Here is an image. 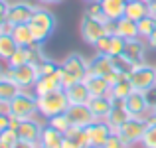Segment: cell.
<instances>
[{"label": "cell", "instance_id": "ee69618b", "mask_svg": "<svg viewBox=\"0 0 156 148\" xmlns=\"http://www.w3.org/2000/svg\"><path fill=\"white\" fill-rule=\"evenodd\" d=\"M146 42H148V48L156 49V28H154V32H152V34L148 36V40H146Z\"/></svg>", "mask_w": 156, "mask_h": 148}, {"label": "cell", "instance_id": "52a82bcc", "mask_svg": "<svg viewBox=\"0 0 156 148\" xmlns=\"http://www.w3.org/2000/svg\"><path fill=\"white\" fill-rule=\"evenodd\" d=\"M4 75L16 81L22 89H34L36 81L40 79V69L36 63H24L18 67H6Z\"/></svg>", "mask_w": 156, "mask_h": 148}, {"label": "cell", "instance_id": "2e32d148", "mask_svg": "<svg viewBox=\"0 0 156 148\" xmlns=\"http://www.w3.org/2000/svg\"><path fill=\"white\" fill-rule=\"evenodd\" d=\"M146 46L148 42L142 38H134V40H126V46H125V55L133 61L134 65L136 63H144V57H146Z\"/></svg>", "mask_w": 156, "mask_h": 148}, {"label": "cell", "instance_id": "5bb4252c", "mask_svg": "<svg viewBox=\"0 0 156 148\" xmlns=\"http://www.w3.org/2000/svg\"><path fill=\"white\" fill-rule=\"evenodd\" d=\"M57 89H63V85H61V69L57 73H51V75H40V79L36 81L32 91L40 97V95H48L51 91H57Z\"/></svg>", "mask_w": 156, "mask_h": 148}, {"label": "cell", "instance_id": "9c48e42d", "mask_svg": "<svg viewBox=\"0 0 156 148\" xmlns=\"http://www.w3.org/2000/svg\"><path fill=\"white\" fill-rule=\"evenodd\" d=\"M125 107H126L130 117H136V118H146L148 113L152 111V105H150L146 93L134 91V89L130 91V95L125 99Z\"/></svg>", "mask_w": 156, "mask_h": 148}, {"label": "cell", "instance_id": "d4e9b609", "mask_svg": "<svg viewBox=\"0 0 156 148\" xmlns=\"http://www.w3.org/2000/svg\"><path fill=\"white\" fill-rule=\"evenodd\" d=\"M85 85H87L91 97L109 95V89H111V85L107 83V79L105 77H99V75H87L85 77Z\"/></svg>", "mask_w": 156, "mask_h": 148}, {"label": "cell", "instance_id": "8fae6325", "mask_svg": "<svg viewBox=\"0 0 156 148\" xmlns=\"http://www.w3.org/2000/svg\"><path fill=\"white\" fill-rule=\"evenodd\" d=\"M44 126H46V122L38 121V118L34 117V118H28V121H20L16 130H18L20 140H28V142H36V144H40Z\"/></svg>", "mask_w": 156, "mask_h": 148}, {"label": "cell", "instance_id": "d6986e66", "mask_svg": "<svg viewBox=\"0 0 156 148\" xmlns=\"http://www.w3.org/2000/svg\"><path fill=\"white\" fill-rule=\"evenodd\" d=\"M65 93H67V99L71 105H87L91 101V93H89L85 81H77V83L69 85L65 89Z\"/></svg>", "mask_w": 156, "mask_h": 148}, {"label": "cell", "instance_id": "4316f807", "mask_svg": "<svg viewBox=\"0 0 156 148\" xmlns=\"http://www.w3.org/2000/svg\"><path fill=\"white\" fill-rule=\"evenodd\" d=\"M125 16L134 22L142 20L144 16H148V4L142 2V0H129L126 2V10H125Z\"/></svg>", "mask_w": 156, "mask_h": 148}, {"label": "cell", "instance_id": "681fc988", "mask_svg": "<svg viewBox=\"0 0 156 148\" xmlns=\"http://www.w3.org/2000/svg\"><path fill=\"white\" fill-rule=\"evenodd\" d=\"M142 2H146V4H150V2H152V0H142Z\"/></svg>", "mask_w": 156, "mask_h": 148}, {"label": "cell", "instance_id": "e0dca14e", "mask_svg": "<svg viewBox=\"0 0 156 148\" xmlns=\"http://www.w3.org/2000/svg\"><path fill=\"white\" fill-rule=\"evenodd\" d=\"M63 148H91L85 129L81 126H71L63 134Z\"/></svg>", "mask_w": 156, "mask_h": 148}, {"label": "cell", "instance_id": "f35d334b", "mask_svg": "<svg viewBox=\"0 0 156 148\" xmlns=\"http://www.w3.org/2000/svg\"><path fill=\"white\" fill-rule=\"evenodd\" d=\"M111 36H113V34H105L103 38H101L99 42H97L95 46H93L97 53H105V55H109V48H111Z\"/></svg>", "mask_w": 156, "mask_h": 148}, {"label": "cell", "instance_id": "1f68e13d", "mask_svg": "<svg viewBox=\"0 0 156 148\" xmlns=\"http://www.w3.org/2000/svg\"><path fill=\"white\" fill-rule=\"evenodd\" d=\"M24 63H30V51H28V48H18L14 55L6 61V67H18Z\"/></svg>", "mask_w": 156, "mask_h": 148}, {"label": "cell", "instance_id": "bcb514c9", "mask_svg": "<svg viewBox=\"0 0 156 148\" xmlns=\"http://www.w3.org/2000/svg\"><path fill=\"white\" fill-rule=\"evenodd\" d=\"M148 14H150V16H154V18H156V0H152V2L148 4Z\"/></svg>", "mask_w": 156, "mask_h": 148}, {"label": "cell", "instance_id": "c3c4849f", "mask_svg": "<svg viewBox=\"0 0 156 148\" xmlns=\"http://www.w3.org/2000/svg\"><path fill=\"white\" fill-rule=\"evenodd\" d=\"M4 4H8V0H0V6H4Z\"/></svg>", "mask_w": 156, "mask_h": 148}, {"label": "cell", "instance_id": "d590c367", "mask_svg": "<svg viewBox=\"0 0 156 148\" xmlns=\"http://www.w3.org/2000/svg\"><path fill=\"white\" fill-rule=\"evenodd\" d=\"M85 14L93 16V18H99V20H107L105 14H103V8H101V2H99V0H95V2H87Z\"/></svg>", "mask_w": 156, "mask_h": 148}, {"label": "cell", "instance_id": "7c38bea8", "mask_svg": "<svg viewBox=\"0 0 156 148\" xmlns=\"http://www.w3.org/2000/svg\"><path fill=\"white\" fill-rule=\"evenodd\" d=\"M85 132H87L89 144L97 146V148H103V144L109 140L111 134H113V130H111V126L105 121H95L89 126H85Z\"/></svg>", "mask_w": 156, "mask_h": 148}, {"label": "cell", "instance_id": "ac0fdd59", "mask_svg": "<svg viewBox=\"0 0 156 148\" xmlns=\"http://www.w3.org/2000/svg\"><path fill=\"white\" fill-rule=\"evenodd\" d=\"M115 69V61L111 55L105 53H95L93 59H89V75H99L105 77L107 73H111Z\"/></svg>", "mask_w": 156, "mask_h": 148}, {"label": "cell", "instance_id": "f907efd6", "mask_svg": "<svg viewBox=\"0 0 156 148\" xmlns=\"http://www.w3.org/2000/svg\"><path fill=\"white\" fill-rule=\"evenodd\" d=\"M85 2H95V0H85Z\"/></svg>", "mask_w": 156, "mask_h": 148}, {"label": "cell", "instance_id": "f1b7e54d", "mask_svg": "<svg viewBox=\"0 0 156 148\" xmlns=\"http://www.w3.org/2000/svg\"><path fill=\"white\" fill-rule=\"evenodd\" d=\"M16 49H18V44L12 38V34H0V61H8Z\"/></svg>", "mask_w": 156, "mask_h": 148}, {"label": "cell", "instance_id": "83f0119b", "mask_svg": "<svg viewBox=\"0 0 156 148\" xmlns=\"http://www.w3.org/2000/svg\"><path fill=\"white\" fill-rule=\"evenodd\" d=\"M130 91H133V85H130L129 77H125V79H121L119 83H115L113 87L109 89V97L113 99V101H125V99L130 95Z\"/></svg>", "mask_w": 156, "mask_h": 148}, {"label": "cell", "instance_id": "6da1fadb", "mask_svg": "<svg viewBox=\"0 0 156 148\" xmlns=\"http://www.w3.org/2000/svg\"><path fill=\"white\" fill-rule=\"evenodd\" d=\"M89 75V59L81 53L73 51L61 61V85L67 89L69 85L77 83V81H85Z\"/></svg>", "mask_w": 156, "mask_h": 148}, {"label": "cell", "instance_id": "60d3db41", "mask_svg": "<svg viewBox=\"0 0 156 148\" xmlns=\"http://www.w3.org/2000/svg\"><path fill=\"white\" fill-rule=\"evenodd\" d=\"M125 77H126V75H122V73H119V71H117V69H113L111 73H107V75H105V79H107V83L113 87L115 83H119V81L125 79Z\"/></svg>", "mask_w": 156, "mask_h": 148}, {"label": "cell", "instance_id": "f5cc1de1", "mask_svg": "<svg viewBox=\"0 0 156 148\" xmlns=\"http://www.w3.org/2000/svg\"><path fill=\"white\" fill-rule=\"evenodd\" d=\"M91 148H97V146H91Z\"/></svg>", "mask_w": 156, "mask_h": 148}, {"label": "cell", "instance_id": "30bf717a", "mask_svg": "<svg viewBox=\"0 0 156 148\" xmlns=\"http://www.w3.org/2000/svg\"><path fill=\"white\" fill-rule=\"evenodd\" d=\"M36 12V6L32 2L26 0H14V2H8V22L18 26V24H28L32 20Z\"/></svg>", "mask_w": 156, "mask_h": 148}, {"label": "cell", "instance_id": "7a4b0ae2", "mask_svg": "<svg viewBox=\"0 0 156 148\" xmlns=\"http://www.w3.org/2000/svg\"><path fill=\"white\" fill-rule=\"evenodd\" d=\"M28 24H30V28H32L36 44H44L46 40H50L51 34L55 32L57 20H55V14H53L51 10H48L46 6H36V12H34V16H32V20Z\"/></svg>", "mask_w": 156, "mask_h": 148}, {"label": "cell", "instance_id": "4dcf8cb0", "mask_svg": "<svg viewBox=\"0 0 156 148\" xmlns=\"http://www.w3.org/2000/svg\"><path fill=\"white\" fill-rule=\"evenodd\" d=\"M48 125H51L53 129H57V130H61V132H67L69 129H71V118L67 117V113H61V115H55V117H51V118H48Z\"/></svg>", "mask_w": 156, "mask_h": 148}, {"label": "cell", "instance_id": "f6af8a7d", "mask_svg": "<svg viewBox=\"0 0 156 148\" xmlns=\"http://www.w3.org/2000/svg\"><path fill=\"white\" fill-rule=\"evenodd\" d=\"M38 4H42V6H51V4H59L63 2V0H36Z\"/></svg>", "mask_w": 156, "mask_h": 148}, {"label": "cell", "instance_id": "816d5d0a", "mask_svg": "<svg viewBox=\"0 0 156 148\" xmlns=\"http://www.w3.org/2000/svg\"><path fill=\"white\" fill-rule=\"evenodd\" d=\"M2 75H4V71H0V77H2Z\"/></svg>", "mask_w": 156, "mask_h": 148}, {"label": "cell", "instance_id": "8d00e7d4", "mask_svg": "<svg viewBox=\"0 0 156 148\" xmlns=\"http://www.w3.org/2000/svg\"><path fill=\"white\" fill-rule=\"evenodd\" d=\"M103 148H130V146L126 144L125 140H122L119 132H113V134L109 136V140L103 144Z\"/></svg>", "mask_w": 156, "mask_h": 148}, {"label": "cell", "instance_id": "e575fe53", "mask_svg": "<svg viewBox=\"0 0 156 148\" xmlns=\"http://www.w3.org/2000/svg\"><path fill=\"white\" fill-rule=\"evenodd\" d=\"M38 69H40V75H51V73H57L61 69V63H57L53 59H46L38 65Z\"/></svg>", "mask_w": 156, "mask_h": 148}, {"label": "cell", "instance_id": "3957f363", "mask_svg": "<svg viewBox=\"0 0 156 148\" xmlns=\"http://www.w3.org/2000/svg\"><path fill=\"white\" fill-rule=\"evenodd\" d=\"M38 95L32 89H22L10 101V115L16 121H28L38 115Z\"/></svg>", "mask_w": 156, "mask_h": 148}, {"label": "cell", "instance_id": "cb8c5ba5", "mask_svg": "<svg viewBox=\"0 0 156 148\" xmlns=\"http://www.w3.org/2000/svg\"><path fill=\"white\" fill-rule=\"evenodd\" d=\"M115 34L121 36V38H125V40L140 38V36H138V24L134 22V20L126 18V16H122V18L117 20V30H115Z\"/></svg>", "mask_w": 156, "mask_h": 148}, {"label": "cell", "instance_id": "5b68a950", "mask_svg": "<svg viewBox=\"0 0 156 148\" xmlns=\"http://www.w3.org/2000/svg\"><path fill=\"white\" fill-rule=\"evenodd\" d=\"M129 81L134 91L148 93L156 87V65L150 63H136L129 73Z\"/></svg>", "mask_w": 156, "mask_h": 148}, {"label": "cell", "instance_id": "b9f144b4", "mask_svg": "<svg viewBox=\"0 0 156 148\" xmlns=\"http://www.w3.org/2000/svg\"><path fill=\"white\" fill-rule=\"evenodd\" d=\"M12 148H40V144H36V142H28V140H18Z\"/></svg>", "mask_w": 156, "mask_h": 148}, {"label": "cell", "instance_id": "ba28073f", "mask_svg": "<svg viewBox=\"0 0 156 148\" xmlns=\"http://www.w3.org/2000/svg\"><path fill=\"white\" fill-rule=\"evenodd\" d=\"M146 129H148V122L144 121V118H136V117H130L129 121L125 122V125L121 126V129L117 130L119 134H121V138L126 142L130 148L140 144L142 136H144Z\"/></svg>", "mask_w": 156, "mask_h": 148}, {"label": "cell", "instance_id": "d6a6232c", "mask_svg": "<svg viewBox=\"0 0 156 148\" xmlns=\"http://www.w3.org/2000/svg\"><path fill=\"white\" fill-rule=\"evenodd\" d=\"M113 61H115V69H117L119 73H122V75H126L129 77V73H130V69L134 67V63L129 59V57L122 53V55H117V57H113Z\"/></svg>", "mask_w": 156, "mask_h": 148}, {"label": "cell", "instance_id": "9a60e30c", "mask_svg": "<svg viewBox=\"0 0 156 148\" xmlns=\"http://www.w3.org/2000/svg\"><path fill=\"white\" fill-rule=\"evenodd\" d=\"M129 118H130V115H129V111H126V107H125V101H113V109H111V113L107 115L105 122L111 126L113 132H117Z\"/></svg>", "mask_w": 156, "mask_h": 148}, {"label": "cell", "instance_id": "7402d4cb", "mask_svg": "<svg viewBox=\"0 0 156 148\" xmlns=\"http://www.w3.org/2000/svg\"><path fill=\"white\" fill-rule=\"evenodd\" d=\"M101 2V8H103V14L107 20H115L117 22L119 18L125 16V10H126V2L129 0H99Z\"/></svg>", "mask_w": 156, "mask_h": 148}, {"label": "cell", "instance_id": "277c9868", "mask_svg": "<svg viewBox=\"0 0 156 148\" xmlns=\"http://www.w3.org/2000/svg\"><path fill=\"white\" fill-rule=\"evenodd\" d=\"M71 105L67 99V93L65 89H57V91H51L48 95H40L38 97V111L44 118H51L55 115H61L67 111V107Z\"/></svg>", "mask_w": 156, "mask_h": 148}, {"label": "cell", "instance_id": "ab89813d", "mask_svg": "<svg viewBox=\"0 0 156 148\" xmlns=\"http://www.w3.org/2000/svg\"><path fill=\"white\" fill-rule=\"evenodd\" d=\"M12 125H14V118H12L10 113H0V132L6 129H12Z\"/></svg>", "mask_w": 156, "mask_h": 148}, {"label": "cell", "instance_id": "44dd1931", "mask_svg": "<svg viewBox=\"0 0 156 148\" xmlns=\"http://www.w3.org/2000/svg\"><path fill=\"white\" fill-rule=\"evenodd\" d=\"M89 109H91V113L95 115L97 121H105L107 115L111 113V109H113V99L109 95H103V97H91V101L87 103Z\"/></svg>", "mask_w": 156, "mask_h": 148}, {"label": "cell", "instance_id": "8992f818", "mask_svg": "<svg viewBox=\"0 0 156 148\" xmlns=\"http://www.w3.org/2000/svg\"><path fill=\"white\" fill-rule=\"evenodd\" d=\"M107 20H99V18H93L89 14L81 16V22H79V34L81 40L89 46H95L101 38L107 34V28H105Z\"/></svg>", "mask_w": 156, "mask_h": 148}, {"label": "cell", "instance_id": "7dc6e473", "mask_svg": "<svg viewBox=\"0 0 156 148\" xmlns=\"http://www.w3.org/2000/svg\"><path fill=\"white\" fill-rule=\"evenodd\" d=\"M0 148H12L10 144H6V142H2V140H0Z\"/></svg>", "mask_w": 156, "mask_h": 148}, {"label": "cell", "instance_id": "603a6c76", "mask_svg": "<svg viewBox=\"0 0 156 148\" xmlns=\"http://www.w3.org/2000/svg\"><path fill=\"white\" fill-rule=\"evenodd\" d=\"M12 38L16 40L18 48H30L36 44L30 24H18V26H14L12 28Z\"/></svg>", "mask_w": 156, "mask_h": 148}, {"label": "cell", "instance_id": "484cf974", "mask_svg": "<svg viewBox=\"0 0 156 148\" xmlns=\"http://www.w3.org/2000/svg\"><path fill=\"white\" fill-rule=\"evenodd\" d=\"M20 91H22V87H20L16 81H12L10 77H6V75L0 77V103H10Z\"/></svg>", "mask_w": 156, "mask_h": 148}, {"label": "cell", "instance_id": "836d02e7", "mask_svg": "<svg viewBox=\"0 0 156 148\" xmlns=\"http://www.w3.org/2000/svg\"><path fill=\"white\" fill-rule=\"evenodd\" d=\"M140 148H156V122L148 125L144 136L140 140Z\"/></svg>", "mask_w": 156, "mask_h": 148}, {"label": "cell", "instance_id": "f546056e", "mask_svg": "<svg viewBox=\"0 0 156 148\" xmlns=\"http://www.w3.org/2000/svg\"><path fill=\"white\" fill-rule=\"evenodd\" d=\"M138 36H140L142 40H148V36L154 32V28H156V18L154 16H144L142 20H138Z\"/></svg>", "mask_w": 156, "mask_h": 148}, {"label": "cell", "instance_id": "ffe728a7", "mask_svg": "<svg viewBox=\"0 0 156 148\" xmlns=\"http://www.w3.org/2000/svg\"><path fill=\"white\" fill-rule=\"evenodd\" d=\"M40 148H63V132L46 122L40 138Z\"/></svg>", "mask_w": 156, "mask_h": 148}, {"label": "cell", "instance_id": "7bdbcfd3", "mask_svg": "<svg viewBox=\"0 0 156 148\" xmlns=\"http://www.w3.org/2000/svg\"><path fill=\"white\" fill-rule=\"evenodd\" d=\"M4 22H8V4L0 6V26H2Z\"/></svg>", "mask_w": 156, "mask_h": 148}, {"label": "cell", "instance_id": "4fadbf2b", "mask_svg": "<svg viewBox=\"0 0 156 148\" xmlns=\"http://www.w3.org/2000/svg\"><path fill=\"white\" fill-rule=\"evenodd\" d=\"M67 117L71 118V125L73 126H81V129H85V126H89L91 122H95V115L91 113V109H89V105H69L67 107Z\"/></svg>", "mask_w": 156, "mask_h": 148}, {"label": "cell", "instance_id": "74e56055", "mask_svg": "<svg viewBox=\"0 0 156 148\" xmlns=\"http://www.w3.org/2000/svg\"><path fill=\"white\" fill-rule=\"evenodd\" d=\"M0 140L6 142V144H10V146H14L16 142L20 140L18 130H16V129H6V130H2V132H0Z\"/></svg>", "mask_w": 156, "mask_h": 148}]
</instances>
